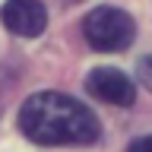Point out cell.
<instances>
[{"instance_id":"cell-1","label":"cell","mask_w":152,"mask_h":152,"mask_svg":"<svg viewBox=\"0 0 152 152\" xmlns=\"http://www.w3.org/2000/svg\"><path fill=\"white\" fill-rule=\"evenodd\" d=\"M19 127L38 146H86L98 140V121L66 92H35L19 108Z\"/></svg>"},{"instance_id":"cell-2","label":"cell","mask_w":152,"mask_h":152,"mask_svg":"<svg viewBox=\"0 0 152 152\" xmlns=\"http://www.w3.org/2000/svg\"><path fill=\"white\" fill-rule=\"evenodd\" d=\"M83 35L92 51H124L130 48L136 26L117 7H98L83 19Z\"/></svg>"},{"instance_id":"cell-3","label":"cell","mask_w":152,"mask_h":152,"mask_svg":"<svg viewBox=\"0 0 152 152\" xmlns=\"http://www.w3.org/2000/svg\"><path fill=\"white\" fill-rule=\"evenodd\" d=\"M86 89L92 98L108 104H117V108H127L136 98V89H133V79L127 73H121L117 66H95L89 79H86Z\"/></svg>"},{"instance_id":"cell-4","label":"cell","mask_w":152,"mask_h":152,"mask_svg":"<svg viewBox=\"0 0 152 152\" xmlns=\"http://www.w3.org/2000/svg\"><path fill=\"white\" fill-rule=\"evenodd\" d=\"M3 26L19 38H35L48 26V10L41 0H7L0 10Z\"/></svg>"},{"instance_id":"cell-5","label":"cell","mask_w":152,"mask_h":152,"mask_svg":"<svg viewBox=\"0 0 152 152\" xmlns=\"http://www.w3.org/2000/svg\"><path fill=\"white\" fill-rule=\"evenodd\" d=\"M136 73H140V83H142V86H146V89L152 92V54L140 60V66H136Z\"/></svg>"},{"instance_id":"cell-6","label":"cell","mask_w":152,"mask_h":152,"mask_svg":"<svg viewBox=\"0 0 152 152\" xmlns=\"http://www.w3.org/2000/svg\"><path fill=\"white\" fill-rule=\"evenodd\" d=\"M127 152H152V136H140V140H133Z\"/></svg>"}]
</instances>
